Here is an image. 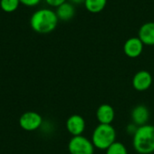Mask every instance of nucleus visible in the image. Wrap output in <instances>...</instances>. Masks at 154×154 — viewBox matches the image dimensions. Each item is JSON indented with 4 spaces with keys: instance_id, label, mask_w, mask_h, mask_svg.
I'll list each match as a JSON object with an SVG mask.
<instances>
[{
    "instance_id": "f257e3e1",
    "label": "nucleus",
    "mask_w": 154,
    "mask_h": 154,
    "mask_svg": "<svg viewBox=\"0 0 154 154\" xmlns=\"http://www.w3.org/2000/svg\"><path fill=\"white\" fill-rule=\"evenodd\" d=\"M58 20V17L54 11L49 8H41L32 15L30 26L36 33L48 34L55 29Z\"/></svg>"
},
{
    "instance_id": "f03ea898",
    "label": "nucleus",
    "mask_w": 154,
    "mask_h": 154,
    "mask_svg": "<svg viewBox=\"0 0 154 154\" xmlns=\"http://www.w3.org/2000/svg\"><path fill=\"white\" fill-rule=\"evenodd\" d=\"M134 149L140 154L154 152V126L145 124L138 127L132 139Z\"/></svg>"
},
{
    "instance_id": "7ed1b4c3",
    "label": "nucleus",
    "mask_w": 154,
    "mask_h": 154,
    "mask_svg": "<svg viewBox=\"0 0 154 154\" xmlns=\"http://www.w3.org/2000/svg\"><path fill=\"white\" fill-rule=\"evenodd\" d=\"M116 139V131L111 124H99L92 134V142L96 149H107Z\"/></svg>"
},
{
    "instance_id": "20e7f679",
    "label": "nucleus",
    "mask_w": 154,
    "mask_h": 154,
    "mask_svg": "<svg viewBox=\"0 0 154 154\" xmlns=\"http://www.w3.org/2000/svg\"><path fill=\"white\" fill-rule=\"evenodd\" d=\"M94 148L92 140L83 135L73 136L68 143L70 154H94Z\"/></svg>"
},
{
    "instance_id": "39448f33",
    "label": "nucleus",
    "mask_w": 154,
    "mask_h": 154,
    "mask_svg": "<svg viewBox=\"0 0 154 154\" xmlns=\"http://www.w3.org/2000/svg\"><path fill=\"white\" fill-rule=\"evenodd\" d=\"M42 116L35 112H26L19 118V126L26 131L37 130L42 125Z\"/></svg>"
},
{
    "instance_id": "423d86ee",
    "label": "nucleus",
    "mask_w": 154,
    "mask_h": 154,
    "mask_svg": "<svg viewBox=\"0 0 154 154\" xmlns=\"http://www.w3.org/2000/svg\"><path fill=\"white\" fill-rule=\"evenodd\" d=\"M67 131L73 136H80L85 130V121L79 114H72L68 117L65 122Z\"/></svg>"
},
{
    "instance_id": "0eeeda50",
    "label": "nucleus",
    "mask_w": 154,
    "mask_h": 154,
    "mask_svg": "<svg viewBox=\"0 0 154 154\" xmlns=\"http://www.w3.org/2000/svg\"><path fill=\"white\" fill-rule=\"evenodd\" d=\"M152 85V76L145 70L137 72L132 78V86L136 91L144 92L148 90Z\"/></svg>"
},
{
    "instance_id": "6e6552de",
    "label": "nucleus",
    "mask_w": 154,
    "mask_h": 154,
    "mask_svg": "<svg viewBox=\"0 0 154 154\" xmlns=\"http://www.w3.org/2000/svg\"><path fill=\"white\" fill-rule=\"evenodd\" d=\"M144 44L139 37H130L123 45V52L130 58H136L140 56L143 51Z\"/></svg>"
},
{
    "instance_id": "1a4fd4ad",
    "label": "nucleus",
    "mask_w": 154,
    "mask_h": 154,
    "mask_svg": "<svg viewBox=\"0 0 154 154\" xmlns=\"http://www.w3.org/2000/svg\"><path fill=\"white\" fill-rule=\"evenodd\" d=\"M131 118L132 123H134L138 127L143 126L145 124H148L149 119V111L145 105L139 104L132 109Z\"/></svg>"
},
{
    "instance_id": "9d476101",
    "label": "nucleus",
    "mask_w": 154,
    "mask_h": 154,
    "mask_svg": "<svg viewBox=\"0 0 154 154\" xmlns=\"http://www.w3.org/2000/svg\"><path fill=\"white\" fill-rule=\"evenodd\" d=\"M114 117V109L110 104H101L96 110V118L101 124H111L113 122Z\"/></svg>"
},
{
    "instance_id": "9b49d317",
    "label": "nucleus",
    "mask_w": 154,
    "mask_h": 154,
    "mask_svg": "<svg viewBox=\"0 0 154 154\" xmlns=\"http://www.w3.org/2000/svg\"><path fill=\"white\" fill-rule=\"evenodd\" d=\"M139 38L146 45H154V22H147L139 29Z\"/></svg>"
},
{
    "instance_id": "f8f14e48",
    "label": "nucleus",
    "mask_w": 154,
    "mask_h": 154,
    "mask_svg": "<svg viewBox=\"0 0 154 154\" xmlns=\"http://www.w3.org/2000/svg\"><path fill=\"white\" fill-rule=\"evenodd\" d=\"M55 13L58 17V19L62 21H69L74 17L75 8L72 3L65 2L56 8Z\"/></svg>"
},
{
    "instance_id": "ddd939ff",
    "label": "nucleus",
    "mask_w": 154,
    "mask_h": 154,
    "mask_svg": "<svg viewBox=\"0 0 154 154\" xmlns=\"http://www.w3.org/2000/svg\"><path fill=\"white\" fill-rule=\"evenodd\" d=\"M107 0H85V8L94 14L102 12L106 7Z\"/></svg>"
},
{
    "instance_id": "4468645a",
    "label": "nucleus",
    "mask_w": 154,
    "mask_h": 154,
    "mask_svg": "<svg viewBox=\"0 0 154 154\" xmlns=\"http://www.w3.org/2000/svg\"><path fill=\"white\" fill-rule=\"evenodd\" d=\"M106 154H128V150L123 143L115 141L106 149Z\"/></svg>"
},
{
    "instance_id": "2eb2a0df",
    "label": "nucleus",
    "mask_w": 154,
    "mask_h": 154,
    "mask_svg": "<svg viewBox=\"0 0 154 154\" xmlns=\"http://www.w3.org/2000/svg\"><path fill=\"white\" fill-rule=\"evenodd\" d=\"M19 0H0V7L5 12H14L19 6Z\"/></svg>"
},
{
    "instance_id": "dca6fc26",
    "label": "nucleus",
    "mask_w": 154,
    "mask_h": 154,
    "mask_svg": "<svg viewBox=\"0 0 154 154\" xmlns=\"http://www.w3.org/2000/svg\"><path fill=\"white\" fill-rule=\"evenodd\" d=\"M46 3L51 6V7H55V8H58L59 6L63 5V3L66 2V0H45Z\"/></svg>"
},
{
    "instance_id": "f3484780",
    "label": "nucleus",
    "mask_w": 154,
    "mask_h": 154,
    "mask_svg": "<svg viewBox=\"0 0 154 154\" xmlns=\"http://www.w3.org/2000/svg\"><path fill=\"white\" fill-rule=\"evenodd\" d=\"M137 129H138V126H137V125H135L134 123H130V124L127 126L126 131H127V133H128V134H131V135L133 136V135L135 134Z\"/></svg>"
},
{
    "instance_id": "a211bd4d",
    "label": "nucleus",
    "mask_w": 154,
    "mask_h": 154,
    "mask_svg": "<svg viewBox=\"0 0 154 154\" xmlns=\"http://www.w3.org/2000/svg\"><path fill=\"white\" fill-rule=\"evenodd\" d=\"M20 3L28 6V7H34L35 5H37L41 0H19Z\"/></svg>"
},
{
    "instance_id": "6ab92c4d",
    "label": "nucleus",
    "mask_w": 154,
    "mask_h": 154,
    "mask_svg": "<svg viewBox=\"0 0 154 154\" xmlns=\"http://www.w3.org/2000/svg\"><path fill=\"white\" fill-rule=\"evenodd\" d=\"M70 1L74 4H80V3H85V0H70Z\"/></svg>"
}]
</instances>
